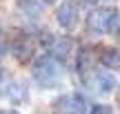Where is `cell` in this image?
I'll return each instance as SVG.
<instances>
[{"label":"cell","mask_w":120,"mask_h":114,"mask_svg":"<svg viewBox=\"0 0 120 114\" xmlns=\"http://www.w3.org/2000/svg\"><path fill=\"white\" fill-rule=\"evenodd\" d=\"M40 2H45V4H53L56 0H40Z\"/></svg>","instance_id":"obj_15"},{"label":"cell","mask_w":120,"mask_h":114,"mask_svg":"<svg viewBox=\"0 0 120 114\" xmlns=\"http://www.w3.org/2000/svg\"><path fill=\"white\" fill-rule=\"evenodd\" d=\"M98 61V56L94 54L91 47H80L76 52V72L80 74L82 81H89L94 76V65Z\"/></svg>","instance_id":"obj_7"},{"label":"cell","mask_w":120,"mask_h":114,"mask_svg":"<svg viewBox=\"0 0 120 114\" xmlns=\"http://www.w3.org/2000/svg\"><path fill=\"white\" fill-rule=\"evenodd\" d=\"M36 49H38V43H36L34 34H16V38L9 45V52L22 65H27L36 58Z\"/></svg>","instance_id":"obj_3"},{"label":"cell","mask_w":120,"mask_h":114,"mask_svg":"<svg viewBox=\"0 0 120 114\" xmlns=\"http://www.w3.org/2000/svg\"><path fill=\"white\" fill-rule=\"evenodd\" d=\"M4 96L9 103L13 105H22V103L29 101V87H27L25 81H11V83L4 87Z\"/></svg>","instance_id":"obj_8"},{"label":"cell","mask_w":120,"mask_h":114,"mask_svg":"<svg viewBox=\"0 0 120 114\" xmlns=\"http://www.w3.org/2000/svg\"><path fill=\"white\" fill-rule=\"evenodd\" d=\"M73 52H76V43H73V38H69V36H58V38H53V43L49 45V52L47 54L58 63L60 67H64L69 61H71Z\"/></svg>","instance_id":"obj_5"},{"label":"cell","mask_w":120,"mask_h":114,"mask_svg":"<svg viewBox=\"0 0 120 114\" xmlns=\"http://www.w3.org/2000/svg\"><path fill=\"white\" fill-rule=\"evenodd\" d=\"M89 114H113V110L109 105H105V103H98V105H94L91 107V112Z\"/></svg>","instance_id":"obj_12"},{"label":"cell","mask_w":120,"mask_h":114,"mask_svg":"<svg viewBox=\"0 0 120 114\" xmlns=\"http://www.w3.org/2000/svg\"><path fill=\"white\" fill-rule=\"evenodd\" d=\"M16 7L20 9L22 16L31 18V20H40L42 18V4H40V0H16Z\"/></svg>","instance_id":"obj_9"},{"label":"cell","mask_w":120,"mask_h":114,"mask_svg":"<svg viewBox=\"0 0 120 114\" xmlns=\"http://www.w3.org/2000/svg\"><path fill=\"white\" fill-rule=\"evenodd\" d=\"M4 52H7V45H4V38L0 36V58L4 56Z\"/></svg>","instance_id":"obj_13"},{"label":"cell","mask_w":120,"mask_h":114,"mask_svg":"<svg viewBox=\"0 0 120 114\" xmlns=\"http://www.w3.org/2000/svg\"><path fill=\"white\" fill-rule=\"evenodd\" d=\"M98 63L107 69H118L120 67V49L118 47H105L98 54Z\"/></svg>","instance_id":"obj_10"},{"label":"cell","mask_w":120,"mask_h":114,"mask_svg":"<svg viewBox=\"0 0 120 114\" xmlns=\"http://www.w3.org/2000/svg\"><path fill=\"white\" fill-rule=\"evenodd\" d=\"M0 114H18L16 110H0Z\"/></svg>","instance_id":"obj_14"},{"label":"cell","mask_w":120,"mask_h":114,"mask_svg":"<svg viewBox=\"0 0 120 114\" xmlns=\"http://www.w3.org/2000/svg\"><path fill=\"white\" fill-rule=\"evenodd\" d=\"M31 63H34V67H31V76H34V81L42 90H51V87H56V85L60 83V69H62V67H60L49 54L36 56Z\"/></svg>","instance_id":"obj_2"},{"label":"cell","mask_w":120,"mask_h":114,"mask_svg":"<svg viewBox=\"0 0 120 114\" xmlns=\"http://www.w3.org/2000/svg\"><path fill=\"white\" fill-rule=\"evenodd\" d=\"M80 20V4L73 0H64L56 9V22L62 29H73Z\"/></svg>","instance_id":"obj_6"},{"label":"cell","mask_w":120,"mask_h":114,"mask_svg":"<svg viewBox=\"0 0 120 114\" xmlns=\"http://www.w3.org/2000/svg\"><path fill=\"white\" fill-rule=\"evenodd\" d=\"M96 83H98L100 92H113L118 81H116V76H113L111 72H98V74H96Z\"/></svg>","instance_id":"obj_11"},{"label":"cell","mask_w":120,"mask_h":114,"mask_svg":"<svg viewBox=\"0 0 120 114\" xmlns=\"http://www.w3.org/2000/svg\"><path fill=\"white\" fill-rule=\"evenodd\" d=\"M85 25L89 34H113L120 27V11L111 7H96L87 13Z\"/></svg>","instance_id":"obj_1"},{"label":"cell","mask_w":120,"mask_h":114,"mask_svg":"<svg viewBox=\"0 0 120 114\" xmlns=\"http://www.w3.org/2000/svg\"><path fill=\"white\" fill-rule=\"evenodd\" d=\"M87 101L82 94H62L51 103L53 114H85Z\"/></svg>","instance_id":"obj_4"}]
</instances>
